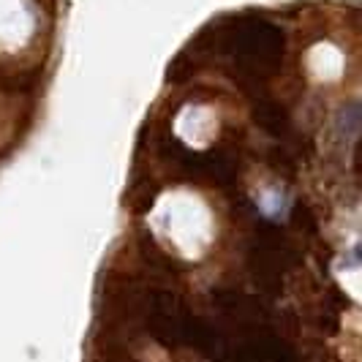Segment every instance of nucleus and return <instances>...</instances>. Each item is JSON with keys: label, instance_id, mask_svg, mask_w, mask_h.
I'll list each match as a JSON object with an SVG mask.
<instances>
[{"label": "nucleus", "instance_id": "1", "mask_svg": "<svg viewBox=\"0 0 362 362\" xmlns=\"http://www.w3.org/2000/svg\"><path fill=\"white\" fill-rule=\"evenodd\" d=\"M223 44L226 52L235 57V79L240 88H259L267 76L278 71L286 49L281 28L270 22H240L235 30L226 33Z\"/></svg>", "mask_w": 362, "mask_h": 362}, {"label": "nucleus", "instance_id": "2", "mask_svg": "<svg viewBox=\"0 0 362 362\" xmlns=\"http://www.w3.org/2000/svg\"><path fill=\"white\" fill-rule=\"evenodd\" d=\"M297 262V256L291 251L286 235L272 226V223H262L256 232V243L251 248V270H254L256 281L262 286H281V275L289 270Z\"/></svg>", "mask_w": 362, "mask_h": 362}, {"label": "nucleus", "instance_id": "3", "mask_svg": "<svg viewBox=\"0 0 362 362\" xmlns=\"http://www.w3.org/2000/svg\"><path fill=\"white\" fill-rule=\"evenodd\" d=\"M197 177L216 182L221 188L232 185L237 180V156L232 150H223V147L199 153V158H197Z\"/></svg>", "mask_w": 362, "mask_h": 362}, {"label": "nucleus", "instance_id": "4", "mask_svg": "<svg viewBox=\"0 0 362 362\" xmlns=\"http://www.w3.org/2000/svg\"><path fill=\"white\" fill-rule=\"evenodd\" d=\"M254 120L259 128H264L272 136H284L289 131V112L267 95H259L254 101Z\"/></svg>", "mask_w": 362, "mask_h": 362}, {"label": "nucleus", "instance_id": "5", "mask_svg": "<svg viewBox=\"0 0 362 362\" xmlns=\"http://www.w3.org/2000/svg\"><path fill=\"white\" fill-rule=\"evenodd\" d=\"M341 128L349 136H357V131H360V107L357 104H351L349 109L341 112Z\"/></svg>", "mask_w": 362, "mask_h": 362}, {"label": "nucleus", "instance_id": "6", "mask_svg": "<svg viewBox=\"0 0 362 362\" xmlns=\"http://www.w3.org/2000/svg\"><path fill=\"white\" fill-rule=\"evenodd\" d=\"M291 218H294V221H297V223H300V226H303L308 235H313V232H316V216L310 213L305 204H294V210H291Z\"/></svg>", "mask_w": 362, "mask_h": 362}]
</instances>
